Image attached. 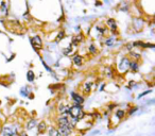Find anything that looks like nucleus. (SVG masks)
Returning <instances> with one entry per match:
<instances>
[{
	"instance_id": "a878e982",
	"label": "nucleus",
	"mask_w": 155,
	"mask_h": 136,
	"mask_svg": "<svg viewBox=\"0 0 155 136\" xmlns=\"http://www.w3.org/2000/svg\"><path fill=\"white\" fill-rule=\"evenodd\" d=\"M150 92H152V89H148V91H142L140 95H138V97H137V99H140V98H142V97L147 96V95H148V94H150Z\"/></svg>"
},
{
	"instance_id": "a211bd4d",
	"label": "nucleus",
	"mask_w": 155,
	"mask_h": 136,
	"mask_svg": "<svg viewBox=\"0 0 155 136\" xmlns=\"http://www.w3.org/2000/svg\"><path fill=\"white\" fill-rule=\"evenodd\" d=\"M0 14L2 16H8V7H7V2L5 1H2L0 2Z\"/></svg>"
},
{
	"instance_id": "412c9836",
	"label": "nucleus",
	"mask_w": 155,
	"mask_h": 136,
	"mask_svg": "<svg viewBox=\"0 0 155 136\" xmlns=\"http://www.w3.org/2000/svg\"><path fill=\"white\" fill-rule=\"evenodd\" d=\"M27 80H28V82H30V83H32L35 80V73H34L33 70H28L27 71Z\"/></svg>"
},
{
	"instance_id": "7c9ffc66",
	"label": "nucleus",
	"mask_w": 155,
	"mask_h": 136,
	"mask_svg": "<svg viewBox=\"0 0 155 136\" xmlns=\"http://www.w3.org/2000/svg\"><path fill=\"white\" fill-rule=\"evenodd\" d=\"M96 5H101V2H96Z\"/></svg>"
},
{
	"instance_id": "c756f323",
	"label": "nucleus",
	"mask_w": 155,
	"mask_h": 136,
	"mask_svg": "<svg viewBox=\"0 0 155 136\" xmlns=\"http://www.w3.org/2000/svg\"><path fill=\"white\" fill-rule=\"evenodd\" d=\"M104 88H105V84H102V86L100 87V91H103Z\"/></svg>"
},
{
	"instance_id": "7ed1b4c3",
	"label": "nucleus",
	"mask_w": 155,
	"mask_h": 136,
	"mask_svg": "<svg viewBox=\"0 0 155 136\" xmlns=\"http://www.w3.org/2000/svg\"><path fill=\"white\" fill-rule=\"evenodd\" d=\"M30 43L36 51L43 48V40L39 35H35L33 37H30Z\"/></svg>"
},
{
	"instance_id": "1a4fd4ad",
	"label": "nucleus",
	"mask_w": 155,
	"mask_h": 136,
	"mask_svg": "<svg viewBox=\"0 0 155 136\" xmlns=\"http://www.w3.org/2000/svg\"><path fill=\"white\" fill-rule=\"evenodd\" d=\"M71 98H72V100H73L74 104H77V105H82V104L84 103V101H85L84 97L82 96L81 94H79V92H74V91L71 92Z\"/></svg>"
},
{
	"instance_id": "dca6fc26",
	"label": "nucleus",
	"mask_w": 155,
	"mask_h": 136,
	"mask_svg": "<svg viewBox=\"0 0 155 136\" xmlns=\"http://www.w3.org/2000/svg\"><path fill=\"white\" fill-rule=\"evenodd\" d=\"M92 85H93L92 82H89V81L84 82V84H83V91H84V94H89V92L91 91Z\"/></svg>"
},
{
	"instance_id": "f3484780",
	"label": "nucleus",
	"mask_w": 155,
	"mask_h": 136,
	"mask_svg": "<svg viewBox=\"0 0 155 136\" xmlns=\"http://www.w3.org/2000/svg\"><path fill=\"white\" fill-rule=\"evenodd\" d=\"M74 52V50H73V47H72L71 45L69 44V46L67 48H63L62 49V53L64 54V55H66V56H69V55H71L72 53Z\"/></svg>"
},
{
	"instance_id": "2eb2a0df",
	"label": "nucleus",
	"mask_w": 155,
	"mask_h": 136,
	"mask_svg": "<svg viewBox=\"0 0 155 136\" xmlns=\"http://www.w3.org/2000/svg\"><path fill=\"white\" fill-rule=\"evenodd\" d=\"M37 132L39 133V134H42V133H45V131L47 130V123H46V121L45 120H43V121H40L39 123H37Z\"/></svg>"
},
{
	"instance_id": "f8f14e48",
	"label": "nucleus",
	"mask_w": 155,
	"mask_h": 136,
	"mask_svg": "<svg viewBox=\"0 0 155 136\" xmlns=\"http://www.w3.org/2000/svg\"><path fill=\"white\" fill-rule=\"evenodd\" d=\"M133 47H141V48H152L153 49L155 46L154 44H149V43H144V42H134L133 43Z\"/></svg>"
},
{
	"instance_id": "4468645a",
	"label": "nucleus",
	"mask_w": 155,
	"mask_h": 136,
	"mask_svg": "<svg viewBox=\"0 0 155 136\" xmlns=\"http://www.w3.org/2000/svg\"><path fill=\"white\" fill-rule=\"evenodd\" d=\"M116 40H117V37H116L115 35H110V36L107 37V38H105V40H104V45H105V46H107V47H112V46L115 45Z\"/></svg>"
},
{
	"instance_id": "aec40b11",
	"label": "nucleus",
	"mask_w": 155,
	"mask_h": 136,
	"mask_svg": "<svg viewBox=\"0 0 155 136\" xmlns=\"http://www.w3.org/2000/svg\"><path fill=\"white\" fill-rule=\"evenodd\" d=\"M48 134H49V136H61L60 133H58V131H57V129L54 128V127H49Z\"/></svg>"
},
{
	"instance_id": "423d86ee",
	"label": "nucleus",
	"mask_w": 155,
	"mask_h": 136,
	"mask_svg": "<svg viewBox=\"0 0 155 136\" xmlns=\"http://www.w3.org/2000/svg\"><path fill=\"white\" fill-rule=\"evenodd\" d=\"M70 105L69 104H65L64 102H61L57 106V113L60 114V116H67L68 115V111H69Z\"/></svg>"
},
{
	"instance_id": "2f4dec72",
	"label": "nucleus",
	"mask_w": 155,
	"mask_h": 136,
	"mask_svg": "<svg viewBox=\"0 0 155 136\" xmlns=\"http://www.w3.org/2000/svg\"><path fill=\"white\" fill-rule=\"evenodd\" d=\"M0 32H1V31H0Z\"/></svg>"
},
{
	"instance_id": "cd10ccee",
	"label": "nucleus",
	"mask_w": 155,
	"mask_h": 136,
	"mask_svg": "<svg viewBox=\"0 0 155 136\" xmlns=\"http://www.w3.org/2000/svg\"><path fill=\"white\" fill-rule=\"evenodd\" d=\"M42 64L44 65V67L46 68V70H47V71H49V72H52V69H51L50 67H49L48 65L46 64V62H45V61H44V60H42Z\"/></svg>"
},
{
	"instance_id": "6e6552de",
	"label": "nucleus",
	"mask_w": 155,
	"mask_h": 136,
	"mask_svg": "<svg viewBox=\"0 0 155 136\" xmlns=\"http://www.w3.org/2000/svg\"><path fill=\"white\" fill-rule=\"evenodd\" d=\"M83 39H84V35L82 33H79L77 35H73L71 37V43H70V45H71L72 47H78V46L83 42Z\"/></svg>"
},
{
	"instance_id": "9d476101",
	"label": "nucleus",
	"mask_w": 155,
	"mask_h": 136,
	"mask_svg": "<svg viewBox=\"0 0 155 136\" xmlns=\"http://www.w3.org/2000/svg\"><path fill=\"white\" fill-rule=\"evenodd\" d=\"M36 126H37V120L35 118H31V119H29L27 121V123L25 126V129L30 131V130H33L34 128H36Z\"/></svg>"
},
{
	"instance_id": "c85d7f7f",
	"label": "nucleus",
	"mask_w": 155,
	"mask_h": 136,
	"mask_svg": "<svg viewBox=\"0 0 155 136\" xmlns=\"http://www.w3.org/2000/svg\"><path fill=\"white\" fill-rule=\"evenodd\" d=\"M17 135H18V136H29L28 134H27V133H26L25 131H21V132H19L18 133V134H17Z\"/></svg>"
},
{
	"instance_id": "b1692460",
	"label": "nucleus",
	"mask_w": 155,
	"mask_h": 136,
	"mask_svg": "<svg viewBox=\"0 0 155 136\" xmlns=\"http://www.w3.org/2000/svg\"><path fill=\"white\" fill-rule=\"evenodd\" d=\"M64 37H65V32H64L63 30H61L60 32H58V34H57V36H56V42H61V40H62Z\"/></svg>"
},
{
	"instance_id": "ddd939ff",
	"label": "nucleus",
	"mask_w": 155,
	"mask_h": 136,
	"mask_svg": "<svg viewBox=\"0 0 155 136\" xmlns=\"http://www.w3.org/2000/svg\"><path fill=\"white\" fill-rule=\"evenodd\" d=\"M56 121H57V126H69L70 124L68 116H58Z\"/></svg>"
},
{
	"instance_id": "f03ea898",
	"label": "nucleus",
	"mask_w": 155,
	"mask_h": 136,
	"mask_svg": "<svg viewBox=\"0 0 155 136\" xmlns=\"http://www.w3.org/2000/svg\"><path fill=\"white\" fill-rule=\"evenodd\" d=\"M130 63H131V60L128 56H123L119 63L118 67H117V70H118L119 73H125V72L128 71V67H130Z\"/></svg>"
},
{
	"instance_id": "f257e3e1",
	"label": "nucleus",
	"mask_w": 155,
	"mask_h": 136,
	"mask_svg": "<svg viewBox=\"0 0 155 136\" xmlns=\"http://www.w3.org/2000/svg\"><path fill=\"white\" fill-rule=\"evenodd\" d=\"M19 129L18 124H5L1 129V134L2 136H15L20 132Z\"/></svg>"
},
{
	"instance_id": "5701e85b",
	"label": "nucleus",
	"mask_w": 155,
	"mask_h": 136,
	"mask_svg": "<svg viewBox=\"0 0 155 136\" xmlns=\"http://www.w3.org/2000/svg\"><path fill=\"white\" fill-rule=\"evenodd\" d=\"M88 51H89L90 54H92V55H96V54H97V52H98L96 45H95V44H90L89 47H88Z\"/></svg>"
},
{
	"instance_id": "0eeeda50",
	"label": "nucleus",
	"mask_w": 155,
	"mask_h": 136,
	"mask_svg": "<svg viewBox=\"0 0 155 136\" xmlns=\"http://www.w3.org/2000/svg\"><path fill=\"white\" fill-rule=\"evenodd\" d=\"M144 19L141 17H134L133 18V22H132V26L133 28L135 29V31H140L142 28H144Z\"/></svg>"
},
{
	"instance_id": "4be33fe9",
	"label": "nucleus",
	"mask_w": 155,
	"mask_h": 136,
	"mask_svg": "<svg viewBox=\"0 0 155 136\" xmlns=\"http://www.w3.org/2000/svg\"><path fill=\"white\" fill-rule=\"evenodd\" d=\"M30 94H31V92H30V89L28 88V86L21 87V89H20V95H21L22 97H28Z\"/></svg>"
},
{
	"instance_id": "6ab92c4d",
	"label": "nucleus",
	"mask_w": 155,
	"mask_h": 136,
	"mask_svg": "<svg viewBox=\"0 0 155 136\" xmlns=\"http://www.w3.org/2000/svg\"><path fill=\"white\" fill-rule=\"evenodd\" d=\"M128 70H132L134 72L139 70V63L136 62V61H131L130 63V67H128Z\"/></svg>"
},
{
	"instance_id": "393cba45",
	"label": "nucleus",
	"mask_w": 155,
	"mask_h": 136,
	"mask_svg": "<svg viewBox=\"0 0 155 136\" xmlns=\"http://www.w3.org/2000/svg\"><path fill=\"white\" fill-rule=\"evenodd\" d=\"M137 111H138V108H137V106H132V108H131V109L128 111L127 114H128V115H133L134 113H136Z\"/></svg>"
},
{
	"instance_id": "bb28decb",
	"label": "nucleus",
	"mask_w": 155,
	"mask_h": 136,
	"mask_svg": "<svg viewBox=\"0 0 155 136\" xmlns=\"http://www.w3.org/2000/svg\"><path fill=\"white\" fill-rule=\"evenodd\" d=\"M106 77L109 78V79H112V78H113V70H112V68H107Z\"/></svg>"
},
{
	"instance_id": "20e7f679",
	"label": "nucleus",
	"mask_w": 155,
	"mask_h": 136,
	"mask_svg": "<svg viewBox=\"0 0 155 136\" xmlns=\"http://www.w3.org/2000/svg\"><path fill=\"white\" fill-rule=\"evenodd\" d=\"M105 27L107 29H109L112 31V33H115L114 35L116 36V33H117V30H118V26H117V22L114 18H109L106 20V24H105Z\"/></svg>"
},
{
	"instance_id": "9b49d317",
	"label": "nucleus",
	"mask_w": 155,
	"mask_h": 136,
	"mask_svg": "<svg viewBox=\"0 0 155 136\" xmlns=\"http://www.w3.org/2000/svg\"><path fill=\"white\" fill-rule=\"evenodd\" d=\"M72 63L75 65V66H82L84 63V56L81 55V54H75V55L72 57Z\"/></svg>"
},
{
	"instance_id": "39448f33",
	"label": "nucleus",
	"mask_w": 155,
	"mask_h": 136,
	"mask_svg": "<svg viewBox=\"0 0 155 136\" xmlns=\"http://www.w3.org/2000/svg\"><path fill=\"white\" fill-rule=\"evenodd\" d=\"M125 115H127V112L124 111V109H115L114 111V114H113V116H112V119H117L118 121V124H119V122L123 119V118L125 117Z\"/></svg>"
}]
</instances>
